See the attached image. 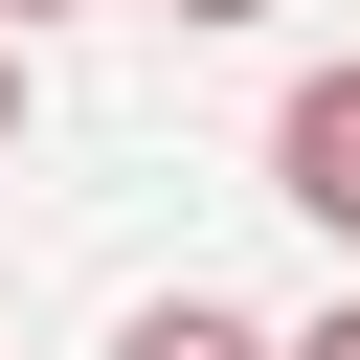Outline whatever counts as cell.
Masks as SVG:
<instances>
[{
  "label": "cell",
  "mask_w": 360,
  "mask_h": 360,
  "mask_svg": "<svg viewBox=\"0 0 360 360\" xmlns=\"http://www.w3.org/2000/svg\"><path fill=\"white\" fill-rule=\"evenodd\" d=\"M158 22H270V0H158Z\"/></svg>",
  "instance_id": "obj_5"
},
{
  "label": "cell",
  "mask_w": 360,
  "mask_h": 360,
  "mask_svg": "<svg viewBox=\"0 0 360 360\" xmlns=\"http://www.w3.org/2000/svg\"><path fill=\"white\" fill-rule=\"evenodd\" d=\"M112 360H292V338H248L225 292H135V338H112Z\"/></svg>",
  "instance_id": "obj_2"
},
{
  "label": "cell",
  "mask_w": 360,
  "mask_h": 360,
  "mask_svg": "<svg viewBox=\"0 0 360 360\" xmlns=\"http://www.w3.org/2000/svg\"><path fill=\"white\" fill-rule=\"evenodd\" d=\"M270 202L360 248V68H292V90H270Z\"/></svg>",
  "instance_id": "obj_1"
},
{
  "label": "cell",
  "mask_w": 360,
  "mask_h": 360,
  "mask_svg": "<svg viewBox=\"0 0 360 360\" xmlns=\"http://www.w3.org/2000/svg\"><path fill=\"white\" fill-rule=\"evenodd\" d=\"M0 158H22V22H0Z\"/></svg>",
  "instance_id": "obj_4"
},
{
  "label": "cell",
  "mask_w": 360,
  "mask_h": 360,
  "mask_svg": "<svg viewBox=\"0 0 360 360\" xmlns=\"http://www.w3.org/2000/svg\"><path fill=\"white\" fill-rule=\"evenodd\" d=\"M292 360H360V292H338V315H315V338H292Z\"/></svg>",
  "instance_id": "obj_3"
},
{
  "label": "cell",
  "mask_w": 360,
  "mask_h": 360,
  "mask_svg": "<svg viewBox=\"0 0 360 360\" xmlns=\"http://www.w3.org/2000/svg\"><path fill=\"white\" fill-rule=\"evenodd\" d=\"M0 22H68V0H0Z\"/></svg>",
  "instance_id": "obj_6"
}]
</instances>
